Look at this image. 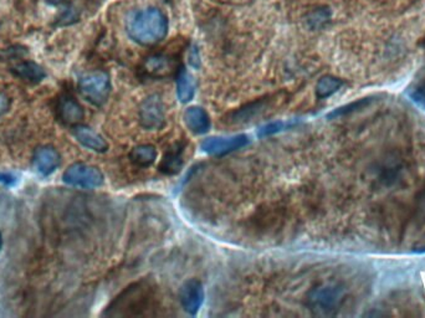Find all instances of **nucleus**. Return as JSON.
Listing matches in <instances>:
<instances>
[{
	"label": "nucleus",
	"mask_w": 425,
	"mask_h": 318,
	"mask_svg": "<svg viewBox=\"0 0 425 318\" xmlns=\"http://www.w3.org/2000/svg\"><path fill=\"white\" fill-rule=\"evenodd\" d=\"M168 20L157 8H148L134 13L128 19L127 33L137 44L152 46L166 38Z\"/></svg>",
	"instance_id": "f257e3e1"
},
{
	"label": "nucleus",
	"mask_w": 425,
	"mask_h": 318,
	"mask_svg": "<svg viewBox=\"0 0 425 318\" xmlns=\"http://www.w3.org/2000/svg\"><path fill=\"white\" fill-rule=\"evenodd\" d=\"M153 289L147 282H139L123 291L106 311V316H144L153 303Z\"/></svg>",
	"instance_id": "f03ea898"
},
{
	"label": "nucleus",
	"mask_w": 425,
	"mask_h": 318,
	"mask_svg": "<svg viewBox=\"0 0 425 318\" xmlns=\"http://www.w3.org/2000/svg\"><path fill=\"white\" fill-rule=\"evenodd\" d=\"M78 90L95 106L105 104L111 92V81L105 71H92L78 80Z\"/></svg>",
	"instance_id": "7ed1b4c3"
},
{
	"label": "nucleus",
	"mask_w": 425,
	"mask_h": 318,
	"mask_svg": "<svg viewBox=\"0 0 425 318\" xmlns=\"http://www.w3.org/2000/svg\"><path fill=\"white\" fill-rule=\"evenodd\" d=\"M307 300L311 311L316 314L327 316L340 307L343 300V291L337 286H320L309 292Z\"/></svg>",
	"instance_id": "20e7f679"
},
{
	"label": "nucleus",
	"mask_w": 425,
	"mask_h": 318,
	"mask_svg": "<svg viewBox=\"0 0 425 318\" xmlns=\"http://www.w3.org/2000/svg\"><path fill=\"white\" fill-rule=\"evenodd\" d=\"M64 181L74 187L94 189L104 184V174L94 165L75 163L64 173Z\"/></svg>",
	"instance_id": "39448f33"
},
{
	"label": "nucleus",
	"mask_w": 425,
	"mask_h": 318,
	"mask_svg": "<svg viewBox=\"0 0 425 318\" xmlns=\"http://www.w3.org/2000/svg\"><path fill=\"white\" fill-rule=\"evenodd\" d=\"M179 71V62L169 54H153L146 57L142 64V74L149 78H165Z\"/></svg>",
	"instance_id": "423d86ee"
},
{
	"label": "nucleus",
	"mask_w": 425,
	"mask_h": 318,
	"mask_svg": "<svg viewBox=\"0 0 425 318\" xmlns=\"http://www.w3.org/2000/svg\"><path fill=\"white\" fill-rule=\"evenodd\" d=\"M139 121L142 127L148 131L160 130L165 126L166 111L160 96L153 95L144 99L139 107Z\"/></svg>",
	"instance_id": "0eeeda50"
},
{
	"label": "nucleus",
	"mask_w": 425,
	"mask_h": 318,
	"mask_svg": "<svg viewBox=\"0 0 425 318\" xmlns=\"http://www.w3.org/2000/svg\"><path fill=\"white\" fill-rule=\"evenodd\" d=\"M248 137L244 134H237L232 137H213L205 139L202 148L207 153L213 155L230 153L237 149L242 148L248 143Z\"/></svg>",
	"instance_id": "6e6552de"
},
{
	"label": "nucleus",
	"mask_w": 425,
	"mask_h": 318,
	"mask_svg": "<svg viewBox=\"0 0 425 318\" xmlns=\"http://www.w3.org/2000/svg\"><path fill=\"white\" fill-rule=\"evenodd\" d=\"M204 292L203 286L197 280H189L183 285L181 290V302L187 312L190 314L198 312L199 308L203 303Z\"/></svg>",
	"instance_id": "1a4fd4ad"
},
{
	"label": "nucleus",
	"mask_w": 425,
	"mask_h": 318,
	"mask_svg": "<svg viewBox=\"0 0 425 318\" xmlns=\"http://www.w3.org/2000/svg\"><path fill=\"white\" fill-rule=\"evenodd\" d=\"M34 167L43 176H49L60 165V155L51 147H41L34 154Z\"/></svg>",
	"instance_id": "9d476101"
},
{
	"label": "nucleus",
	"mask_w": 425,
	"mask_h": 318,
	"mask_svg": "<svg viewBox=\"0 0 425 318\" xmlns=\"http://www.w3.org/2000/svg\"><path fill=\"white\" fill-rule=\"evenodd\" d=\"M74 136L83 147L95 151V152H106L109 149V144L105 138L94 131L92 128L86 126H76L74 128Z\"/></svg>",
	"instance_id": "9b49d317"
},
{
	"label": "nucleus",
	"mask_w": 425,
	"mask_h": 318,
	"mask_svg": "<svg viewBox=\"0 0 425 318\" xmlns=\"http://www.w3.org/2000/svg\"><path fill=\"white\" fill-rule=\"evenodd\" d=\"M59 117L67 125H78V122L83 121V107L72 97H62L59 101Z\"/></svg>",
	"instance_id": "f8f14e48"
},
{
	"label": "nucleus",
	"mask_w": 425,
	"mask_h": 318,
	"mask_svg": "<svg viewBox=\"0 0 425 318\" xmlns=\"http://www.w3.org/2000/svg\"><path fill=\"white\" fill-rule=\"evenodd\" d=\"M184 122L190 131L202 134L209 131V116L200 107H190L184 113Z\"/></svg>",
	"instance_id": "ddd939ff"
},
{
	"label": "nucleus",
	"mask_w": 425,
	"mask_h": 318,
	"mask_svg": "<svg viewBox=\"0 0 425 318\" xmlns=\"http://www.w3.org/2000/svg\"><path fill=\"white\" fill-rule=\"evenodd\" d=\"M15 76L20 77L28 83H38L44 80L46 74L41 66L35 64L33 61H24L11 69Z\"/></svg>",
	"instance_id": "4468645a"
},
{
	"label": "nucleus",
	"mask_w": 425,
	"mask_h": 318,
	"mask_svg": "<svg viewBox=\"0 0 425 318\" xmlns=\"http://www.w3.org/2000/svg\"><path fill=\"white\" fill-rule=\"evenodd\" d=\"M195 78L184 67H181L177 76L178 99L183 104L189 102L195 94Z\"/></svg>",
	"instance_id": "2eb2a0df"
},
{
	"label": "nucleus",
	"mask_w": 425,
	"mask_h": 318,
	"mask_svg": "<svg viewBox=\"0 0 425 318\" xmlns=\"http://www.w3.org/2000/svg\"><path fill=\"white\" fill-rule=\"evenodd\" d=\"M183 147L182 146H174L173 148L167 152L166 157L160 163V170L166 173V174H176L178 173L183 165Z\"/></svg>",
	"instance_id": "dca6fc26"
},
{
	"label": "nucleus",
	"mask_w": 425,
	"mask_h": 318,
	"mask_svg": "<svg viewBox=\"0 0 425 318\" xmlns=\"http://www.w3.org/2000/svg\"><path fill=\"white\" fill-rule=\"evenodd\" d=\"M130 158L134 165H139V167H148V165H153V162L157 158V151L153 146L144 144V146H139V147L133 148L132 152L130 154Z\"/></svg>",
	"instance_id": "f3484780"
},
{
	"label": "nucleus",
	"mask_w": 425,
	"mask_h": 318,
	"mask_svg": "<svg viewBox=\"0 0 425 318\" xmlns=\"http://www.w3.org/2000/svg\"><path fill=\"white\" fill-rule=\"evenodd\" d=\"M343 81L341 78L335 76L321 77L316 85V95L319 99H327L333 94H336L340 88H342Z\"/></svg>",
	"instance_id": "a211bd4d"
},
{
	"label": "nucleus",
	"mask_w": 425,
	"mask_h": 318,
	"mask_svg": "<svg viewBox=\"0 0 425 318\" xmlns=\"http://www.w3.org/2000/svg\"><path fill=\"white\" fill-rule=\"evenodd\" d=\"M370 102H372V97H365V99H357V101H354V102H352V104H346V106H343V107H340V109H337V110L333 111L332 113L328 115V117L331 118V117H337V116L347 115V113H351V112H354V111L363 109V107H365V106H368Z\"/></svg>",
	"instance_id": "6ab92c4d"
},
{
	"label": "nucleus",
	"mask_w": 425,
	"mask_h": 318,
	"mask_svg": "<svg viewBox=\"0 0 425 318\" xmlns=\"http://www.w3.org/2000/svg\"><path fill=\"white\" fill-rule=\"evenodd\" d=\"M331 17V13L326 8H320V9H316L315 11H312L307 18V22H309L311 28H321L323 27L325 22L330 20Z\"/></svg>",
	"instance_id": "aec40b11"
},
{
	"label": "nucleus",
	"mask_w": 425,
	"mask_h": 318,
	"mask_svg": "<svg viewBox=\"0 0 425 318\" xmlns=\"http://www.w3.org/2000/svg\"><path fill=\"white\" fill-rule=\"evenodd\" d=\"M293 123H287V122H272L270 125H266L265 127H263L259 132L260 137H266V136H270L274 133L282 131L284 128L290 127Z\"/></svg>",
	"instance_id": "412c9836"
},
{
	"label": "nucleus",
	"mask_w": 425,
	"mask_h": 318,
	"mask_svg": "<svg viewBox=\"0 0 425 318\" xmlns=\"http://www.w3.org/2000/svg\"><path fill=\"white\" fill-rule=\"evenodd\" d=\"M409 97L414 104H419L421 107H425V80L418 83L410 92Z\"/></svg>",
	"instance_id": "4be33fe9"
},
{
	"label": "nucleus",
	"mask_w": 425,
	"mask_h": 318,
	"mask_svg": "<svg viewBox=\"0 0 425 318\" xmlns=\"http://www.w3.org/2000/svg\"><path fill=\"white\" fill-rule=\"evenodd\" d=\"M8 109H9V99L6 97V95L0 92V116L6 113Z\"/></svg>",
	"instance_id": "5701e85b"
},
{
	"label": "nucleus",
	"mask_w": 425,
	"mask_h": 318,
	"mask_svg": "<svg viewBox=\"0 0 425 318\" xmlns=\"http://www.w3.org/2000/svg\"><path fill=\"white\" fill-rule=\"evenodd\" d=\"M0 181H4L6 184H9V186H11V184H14V183L17 181V178L11 176V174H8V173H6V174H3V173H1V174H0Z\"/></svg>",
	"instance_id": "b1692460"
},
{
	"label": "nucleus",
	"mask_w": 425,
	"mask_h": 318,
	"mask_svg": "<svg viewBox=\"0 0 425 318\" xmlns=\"http://www.w3.org/2000/svg\"><path fill=\"white\" fill-rule=\"evenodd\" d=\"M46 1H48L49 4H51V6H59L64 0H46Z\"/></svg>",
	"instance_id": "393cba45"
},
{
	"label": "nucleus",
	"mask_w": 425,
	"mask_h": 318,
	"mask_svg": "<svg viewBox=\"0 0 425 318\" xmlns=\"http://www.w3.org/2000/svg\"><path fill=\"white\" fill-rule=\"evenodd\" d=\"M415 253L425 254V247H421V249H419V250H415Z\"/></svg>",
	"instance_id": "a878e982"
},
{
	"label": "nucleus",
	"mask_w": 425,
	"mask_h": 318,
	"mask_svg": "<svg viewBox=\"0 0 425 318\" xmlns=\"http://www.w3.org/2000/svg\"><path fill=\"white\" fill-rule=\"evenodd\" d=\"M1 244H3V239H1V234H0V249H1Z\"/></svg>",
	"instance_id": "bb28decb"
},
{
	"label": "nucleus",
	"mask_w": 425,
	"mask_h": 318,
	"mask_svg": "<svg viewBox=\"0 0 425 318\" xmlns=\"http://www.w3.org/2000/svg\"><path fill=\"white\" fill-rule=\"evenodd\" d=\"M167 1H169V0H167Z\"/></svg>",
	"instance_id": "cd10ccee"
}]
</instances>
